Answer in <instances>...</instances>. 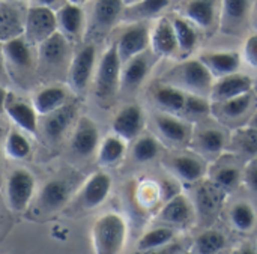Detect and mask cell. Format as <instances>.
Listing matches in <instances>:
<instances>
[{"label": "cell", "mask_w": 257, "mask_h": 254, "mask_svg": "<svg viewBox=\"0 0 257 254\" xmlns=\"http://www.w3.org/2000/svg\"><path fill=\"white\" fill-rule=\"evenodd\" d=\"M126 221L120 214H102L92 226L93 254H120L126 242Z\"/></svg>", "instance_id": "1"}, {"label": "cell", "mask_w": 257, "mask_h": 254, "mask_svg": "<svg viewBox=\"0 0 257 254\" xmlns=\"http://www.w3.org/2000/svg\"><path fill=\"white\" fill-rule=\"evenodd\" d=\"M164 81L187 93L209 96L214 84V77L200 59H188L172 68Z\"/></svg>", "instance_id": "2"}, {"label": "cell", "mask_w": 257, "mask_h": 254, "mask_svg": "<svg viewBox=\"0 0 257 254\" xmlns=\"http://www.w3.org/2000/svg\"><path fill=\"white\" fill-rule=\"evenodd\" d=\"M122 62L116 44H111L99 59L95 75V92L101 99H110L120 86Z\"/></svg>", "instance_id": "3"}, {"label": "cell", "mask_w": 257, "mask_h": 254, "mask_svg": "<svg viewBox=\"0 0 257 254\" xmlns=\"http://www.w3.org/2000/svg\"><path fill=\"white\" fill-rule=\"evenodd\" d=\"M59 30L56 12L48 6H32L24 18V38L30 44H41Z\"/></svg>", "instance_id": "4"}, {"label": "cell", "mask_w": 257, "mask_h": 254, "mask_svg": "<svg viewBox=\"0 0 257 254\" xmlns=\"http://www.w3.org/2000/svg\"><path fill=\"white\" fill-rule=\"evenodd\" d=\"M35 176L26 169L14 170L6 182V200L12 211L24 212L35 194Z\"/></svg>", "instance_id": "5"}, {"label": "cell", "mask_w": 257, "mask_h": 254, "mask_svg": "<svg viewBox=\"0 0 257 254\" xmlns=\"http://www.w3.org/2000/svg\"><path fill=\"white\" fill-rule=\"evenodd\" d=\"M95 62H96V50L93 45H84L72 57L68 68V84L74 92L83 93L87 89L93 77Z\"/></svg>", "instance_id": "6"}, {"label": "cell", "mask_w": 257, "mask_h": 254, "mask_svg": "<svg viewBox=\"0 0 257 254\" xmlns=\"http://www.w3.org/2000/svg\"><path fill=\"white\" fill-rule=\"evenodd\" d=\"M120 62L125 63L130 59L145 53L151 45V30L143 21H136L128 26L114 42Z\"/></svg>", "instance_id": "7"}, {"label": "cell", "mask_w": 257, "mask_h": 254, "mask_svg": "<svg viewBox=\"0 0 257 254\" xmlns=\"http://www.w3.org/2000/svg\"><path fill=\"white\" fill-rule=\"evenodd\" d=\"M253 87V80L241 72H233L224 77L217 78V81H214L211 92H209V98L212 102H223L245 93H250Z\"/></svg>", "instance_id": "8"}, {"label": "cell", "mask_w": 257, "mask_h": 254, "mask_svg": "<svg viewBox=\"0 0 257 254\" xmlns=\"http://www.w3.org/2000/svg\"><path fill=\"white\" fill-rule=\"evenodd\" d=\"M99 130L93 119L89 116H83L77 120L74 128L71 148L80 157H90L99 148Z\"/></svg>", "instance_id": "9"}, {"label": "cell", "mask_w": 257, "mask_h": 254, "mask_svg": "<svg viewBox=\"0 0 257 254\" xmlns=\"http://www.w3.org/2000/svg\"><path fill=\"white\" fill-rule=\"evenodd\" d=\"M111 185H113V181L107 173L99 172V173L92 175L83 185L80 196H78V202L81 208L93 209L102 205L111 191Z\"/></svg>", "instance_id": "10"}, {"label": "cell", "mask_w": 257, "mask_h": 254, "mask_svg": "<svg viewBox=\"0 0 257 254\" xmlns=\"http://www.w3.org/2000/svg\"><path fill=\"white\" fill-rule=\"evenodd\" d=\"M145 126V116L142 107L131 104L123 107L113 120V133L125 142L134 140L140 136Z\"/></svg>", "instance_id": "11"}, {"label": "cell", "mask_w": 257, "mask_h": 254, "mask_svg": "<svg viewBox=\"0 0 257 254\" xmlns=\"http://www.w3.org/2000/svg\"><path fill=\"white\" fill-rule=\"evenodd\" d=\"M5 113L24 133H27V134L36 133V130H38V113L35 111L32 104L8 95V99L5 104Z\"/></svg>", "instance_id": "12"}, {"label": "cell", "mask_w": 257, "mask_h": 254, "mask_svg": "<svg viewBox=\"0 0 257 254\" xmlns=\"http://www.w3.org/2000/svg\"><path fill=\"white\" fill-rule=\"evenodd\" d=\"M199 59L205 63L214 78H220L233 72H238L241 66V54L236 51H214L203 53Z\"/></svg>", "instance_id": "13"}, {"label": "cell", "mask_w": 257, "mask_h": 254, "mask_svg": "<svg viewBox=\"0 0 257 254\" xmlns=\"http://www.w3.org/2000/svg\"><path fill=\"white\" fill-rule=\"evenodd\" d=\"M251 0H223L221 29L226 33H238L247 23Z\"/></svg>", "instance_id": "14"}, {"label": "cell", "mask_w": 257, "mask_h": 254, "mask_svg": "<svg viewBox=\"0 0 257 254\" xmlns=\"http://www.w3.org/2000/svg\"><path fill=\"white\" fill-rule=\"evenodd\" d=\"M151 45L157 56L169 57L178 51V41L173 24L169 18H160L151 32Z\"/></svg>", "instance_id": "15"}, {"label": "cell", "mask_w": 257, "mask_h": 254, "mask_svg": "<svg viewBox=\"0 0 257 254\" xmlns=\"http://www.w3.org/2000/svg\"><path fill=\"white\" fill-rule=\"evenodd\" d=\"M151 59L149 56L145 53L130 59L128 62H125V66L122 68L120 72V86L125 90H136L148 77L149 71H151Z\"/></svg>", "instance_id": "16"}, {"label": "cell", "mask_w": 257, "mask_h": 254, "mask_svg": "<svg viewBox=\"0 0 257 254\" xmlns=\"http://www.w3.org/2000/svg\"><path fill=\"white\" fill-rule=\"evenodd\" d=\"M2 51H3L6 65H12L17 69H29L33 65V54H32L30 42L23 35L3 42Z\"/></svg>", "instance_id": "17"}, {"label": "cell", "mask_w": 257, "mask_h": 254, "mask_svg": "<svg viewBox=\"0 0 257 254\" xmlns=\"http://www.w3.org/2000/svg\"><path fill=\"white\" fill-rule=\"evenodd\" d=\"M66 90L60 86H48L33 95L32 105L41 116H47L66 105Z\"/></svg>", "instance_id": "18"}, {"label": "cell", "mask_w": 257, "mask_h": 254, "mask_svg": "<svg viewBox=\"0 0 257 254\" xmlns=\"http://www.w3.org/2000/svg\"><path fill=\"white\" fill-rule=\"evenodd\" d=\"M56 18H57V27L62 35L75 38L81 33L84 24V14L81 6L68 2L56 12Z\"/></svg>", "instance_id": "19"}, {"label": "cell", "mask_w": 257, "mask_h": 254, "mask_svg": "<svg viewBox=\"0 0 257 254\" xmlns=\"http://www.w3.org/2000/svg\"><path fill=\"white\" fill-rule=\"evenodd\" d=\"M69 199V187L62 179L48 181L39 193V205L45 211H57Z\"/></svg>", "instance_id": "20"}, {"label": "cell", "mask_w": 257, "mask_h": 254, "mask_svg": "<svg viewBox=\"0 0 257 254\" xmlns=\"http://www.w3.org/2000/svg\"><path fill=\"white\" fill-rule=\"evenodd\" d=\"M68 56V41L66 36L59 30L48 39L39 44V60L50 66L60 65Z\"/></svg>", "instance_id": "21"}, {"label": "cell", "mask_w": 257, "mask_h": 254, "mask_svg": "<svg viewBox=\"0 0 257 254\" xmlns=\"http://www.w3.org/2000/svg\"><path fill=\"white\" fill-rule=\"evenodd\" d=\"M217 2L218 0H190L185 6L187 20L200 29H209L215 20Z\"/></svg>", "instance_id": "22"}, {"label": "cell", "mask_w": 257, "mask_h": 254, "mask_svg": "<svg viewBox=\"0 0 257 254\" xmlns=\"http://www.w3.org/2000/svg\"><path fill=\"white\" fill-rule=\"evenodd\" d=\"M24 33V20L17 8L9 3H0V42H6L12 38Z\"/></svg>", "instance_id": "23"}, {"label": "cell", "mask_w": 257, "mask_h": 254, "mask_svg": "<svg viewBox=\"0 0 257 254\" xmlns=\"http://www.w3.org/2000/svg\"><path fill=\"white\" fill-rule=\"evenodd\" d=\"M123 0H96L93 6V23L99 29H110L123 15Z\"/></svg>", "instance_id": "24"}, {"label": "cell", "mask_w": 257, "mask_h": 254, "mask_svg": "<svg viewBox=\"0 0 257 254\" xmlns=\"http://www.w3.org/2000/svg\"><path fill=\"white\" fill-rule=\"evenodd\" d=\"M172 0H137L123 9V15L130 21H143L160 15L170 6Z\"/></svg>", "instance_id": "25"}, {"label": "cell", "mask_w": 257, "mask_h": 254, "mask_svg": "<svg viewBox=\"0 0 257 254\" xmlns=\"http://www.w3.org/2000/svg\"><path fill=\"white\" fill-rule=\"evenodd\" d=\"M155 123L160 134L172 143H185L190 139L188 125L172 114H158Z\"/></svg>", "instance_id": "26"}, {"label": "cell", "mask_w": 257, "mask_h": 254, "mask_svg": "<svg viewBox=\"0 0 257 254\" xmlns=\"http://www.w3.org/2000/svg\"><path fill=\"white\" fill-rule=\"evenodd\" d=\"M72 116H74V108L68 107V105H63L59 110L47 114L45 122H44L45 136L50 140H59L69 128V125L72 122Z\"/></svg>", "instance_id": "27"}, {"label": "cell", "mask_w": 257, "mask_h": 254, "mask_svg": "<svg viewBox=\"0 0 257 254\" xmlns=\"http://www.w3.org/2000/svg\"><path fill=\"white\" fill-rule=\"evenodd\" d=\"M154 99L163 110L170 111V113H181L184 111L187 92L175 86L166 84V86H160L154 92Z\"/></svg>", "instance_id": "28"}, {"label": "cell", "mask_w": 257, "mask_h": 254, "mask_svg": "<svg viewBox=\"0 0 257 254\" xmlns=\"http://www.w3.org/2000/svg\"><path fill=\"white\" fill-rule=\"evenodd\" d=\"M126 152V142L116 134L107 136L98 148V161L101 166H114L117 164Z\"/></svg>", "instance_id": "29"}, {"label": "cell", "mask_w": 257, "mask_h": 254, "mask_svg": "<svg viewBox=\"0 0 257 254\" xmlns=\"http://www.w3.org/2000/svg\"><path fill=\"white\" fill-rule=\"evenodd\" d=\"M161 218L164 221L173 223V224H184L191 218V206L188 203V200L181 196L176 194L173 196L166 206L161 211Z\"/></svg>", "instance_id": "30"}, {"label": "cell", "mask_w": 257, "mask_h": 254, "mask_svg": "<svg viewBox=\"0 0 257 254\" xmlns=\"http://www.w3.org/2000/svg\"><path fill=\"white\" fill-rule=\"evenodd\" d=\"M223 199L224 194L221 193V188L217 184L215 185L206 184L197 190V205L200 212L206 217H212L218 211Z\"/></svg>", "instance_id": "31"}, {"label": "cell", "mask_w": 257, "mask_h": 254, "mask_svg": "<svg viewBox=\"0 0 257 254\" xmlns=\"http://www.w3.org/2000/svg\"><path fill=\"white\" fill-rule=\"evenodd\" d=\"M172 166H173L176 175L181 179L187 181V182L199 181L203 176V172H205L203 164L197 158L190 157V155H181V157L173 158Z\"/></svg>", "instance_id": "32"}, {"label": "cell", "mask_w": 257, "mask_h": 254, "mask_svg": "<svg viewBox=\"0 0 257 254\" xmlns=\"http://www.w3.org/2000/svg\"><path fill=\"white\" fill-rule=\"evenodd\" d=\"M172 24L178 41V50L187 54L191 53L197 45V32L193 24L185 18H175Z\"/></svg>", "instance_id": "33"}, {"label": "cell", "mask_w": 257, "mask_h": 254, "mask_svg": "<svg viewBox=\"0 0 257 254\" xmlns=\"http://www.w3.org/2000/svg\"><path fill=\"white\" fill-rule=\"evenodd\" d=\"M175 238V233L172 229L167 227H157L154 230H149L142 236V239L137 244V248L140 251H152V250H160L170 244Z\"/></svg>", "instance_id": "34"}, {"label": "cell", "mask_w": 257, "mask_h": 254, "mask_svg": "<svg viewBox=\"0 0 257 254\" xmlns=\"http://www.w3.org/2000/svg\"><path fill=\"white\" fill-rule=\"evenodd\" d=\"M251 101H253L251 95L245 93V95H241V96H236L223 102H215V107L221 113V116L229 117V119H239L248 111Z\"/></svg>", "instance_id": "35"}, {"label": "cell", "mask_w": 257, "mask_h": 254, "mask_svg": "<svg viewBox=\"0 0 257 254\" xmlns=\"http://www.w3.org/2000/svg\"><path fill=\"white\" fill-rule=\"evenodd\" d=\"M5 151L8 154L9 158H14V160H24L30 155L32 152V146H30V142L29 139L20 133V131H11L6 137V142H5Z\"/></svg>", "instance_id": "36"}, {"label": "cell", "mask_w": 257, "mask_h": 254, "mask_svg": "<svg viewBox=\"0 0 257 254\" xmlns=\"http://www.w3.org/2000/svg\"><path fill=\"white\" fill-rule=\"evenodd\" d=\"M226 247V238L217 230L203 232L196 239V250L199 254H217Z\"/></svg>", "instance_id": "37"}, {"label": "cell", "mask_w": 257, "mask_h": 254, "mask_svg": "<svg viewBox=\"0 0 257 254\" xmlns=\"http://www.w3.org/2000/svg\"><path fill=\"white\" fill-rule=\"evenodd\" d=\"M158 152H160V145L151 136L140 137L136 142L134 149H133L134 160L139 161V163H149V161H152L158 155Z\"/></svg>", "instance_id": "38"}, {"label": "cell", "mask_w": 257, "mask_h": 254, "mask_svg": "<svg viewBox=\"0 0 257 254\" xmlns=\"http://www.w3.org/2000/svg\"><path fill=\"white\" fill-rule=\"evenodd\" d=\"M230 218H232V223L235 224L236 229L245 232L254 226L256 214L248 203H238L233 206V209L230 212Z\"/></svg>", "instance_id": "39"}, {"label": "cell", "mask_w": 257, "mask_h": 254, "mask_svg": "<svg viewBox=\"0 0 257 254\" xmlns=\"http://www.w3.org/2000/svg\"><path fill=\"white\" fill-rule=\"evenodd\" d=\"M199 145L202 146L203 151H206L209 154H217L226 145L224 133L220 130H215V128L205 130L199 134Z\"/></svg>", "instance_id": "40"}, {"label": "cell", "mask_w": 257, "mask_h": 254, "mask_svg": "<svg viewBox=\"0 0 257 254\" xmlns=\"http://www.w3.org/2000/svg\"><path fill=\"white\" fill-rule=\"evenodd\" d=\"M235 145L248 155H257V130L256 128H244L238 131L235 137Z\"/></svg>", "instance_id": "41"}, {"label": "cell", "mask_w": 257, "mask_h": 254, "mask_svg": "<svg viewBox=\"0 0 257 254\" xmlns=\"http://www.w3.org/2000/svg\"><path fill=\"white\" fill-rule=\"evenodd\" d=\"M211 111V104L206 101L205 96L194 95V93H187L185 105H184V113L188 116H205Z\"/></svg>", "instance_id": "42"}, {"label": "cell", "mask_w": 257, "mask_h": 254, "mask_svg": "<svg viewBox=\"0 0 257 254\" xmlns=\"http://www.w3.org/2000/svg\"><path fill=\"white\" fill-rule=\"evenodd\" d=\"M241 178V173L236 167H223L221 170H218V173L215 175V184L223 190V188H233L238 185Z\"/></svg>", "instance_id": "43"}, {"label": "cell", "mask_w": 257, "mask_h": 254, "mask_svg": "<svg viewBox=\"0 0 257 254\" xmlns=\"http://www.w3.org/2000/svg\"><path fill=\"white\" fill-rule=\"evenodd\" d=\"M242 56L244 60L251 66L257 69V33H251L244 44V50H242Z\"/></svg>", "instance_id": "44"}, {"label": "cell", "mask_w": 257, "mask_h": 254, "mask_svg": "<svg viewBox=\"0 0 257 254\" xmlns=\"http://www.w3.org/2000/svg\"><path fill=\"white\" fill-rule=\"evenodd\" d=\"M245 181H247V184L250 185V188L257 193V158H254L250 164H248V167H247V170H245Z\"/></svg>", "instance_id": "45"}, {"label": "cell", "mask_w": 257, "mask_h": 254, "mask_svg": "<svg viewBox=\"0 0 257 254\" xmlns=\"http://www.w3.org/2000/svg\"><path fill=\"white\" fill-rule=\"evenodd\" d=\"M6 60H5V56H3V51H2V44H0V81L6 78L8 75V69H6ZM2 84V83H0Z\"/></svg>", "instance_id": "46"}, {"label": "cell", "mask_w": 257, "mask_h": 254, "mask_svg": "<svg viewBox=\"0 0 257 254\" xmlns=\"http://www.w3.org/2000/svg\"><path fill=\"white\" fill-rule=\"evenodd\" d=\"M8 95H9V93L6 92L5 86H3V84H0V113H3V111H5V104H6Z\"/></svg>", "instance_id": "47"}, {"label": "cell", "mask_w": 257, "mask_h": 254, "mask_svg": "<svg viewBox=\"0 0 257 254\" xmlns=\"http://www.w3.org/2000/svg\"><path fill=\"white\" fill-rule=\"evenodd\" d=\"M38 2H39V5H42V6H48V8H50V6H53L57 0H38Z\"/></svg>", "instance_id": "48"}, {"label": "cell", "mask_w": 257, "mask_h": 254, "mask_svg": "<svg viewBox=\"0 0 257 254\" xmlns=\"http://www.w3.org/2000/svg\"><path fill=\"white\" fill-rule=\"evenodd\" d=\"M250 126H251V128H256V130H257V111H256V113H254V116L251 117Z\"/></svg>", "instance_id": "49"}, {"label": "cell", "mask_w": 257, "mask_h": 254, "mask_svg": "<svg viewBox=\"0 0 257 254\" xmlns=\"http://www.w3.org/2000/svg\"><path fill=\"white\" fill-rule=\"evenodd\" d=\"M238 254H257L253 248H242Z\"/></svg>", "instance_id": "50"}, {"label": "cell", "mask_w": 257, "mask_h": 254, "mask_svg": "<svg viewBox=\"0 0 257 254\" xmlns=\"http://www.w3.org/2000/svg\"><path fill=\"white\" fill-rule=\"evenodd\" d=\"M69 3H74V5H78V6H81L86 0H68Z\"/></svg>", "instance_id": "51"}, {"label": "cell", "mask_w": 257, "mask_h": 254, "mask_svg": "<svg viewBox=\"0 0 257 254\" xmlns=\"http://www.w3.org/2000/svg\"><path fill=\"white\" fill-rule=\"evenodd\" d=\"M125 3H128V5H131V3H134V2H137V0H123Z\"/></svg>", "instance_id": "52"}, {"label": "cell", "mask_w": 257, "mask_h": 254, "mask_svg": "<svg viewBox=\"0 0 257 254\" xmlns=\"http://www.w3.org/2000/svg\"><path fill=\"white\" fill-rule=\"evenodd\" d=\"M0 167H2V152H0Z\"/></svg>", "instance_id": "53"}, {"label": "cell", "mask_w": 257, "mask_h": 254, "mask_svg": "<svg viewBox=\"0 0 257 254\" xmlns=\"http://www.w3.org/2000/svg\"><path fill=\"white\" fill-rule=\"evenodd\" d=\"M18 2H20V0H18Z\"/></svg>", "instance_id": "54"}]
</instances>
